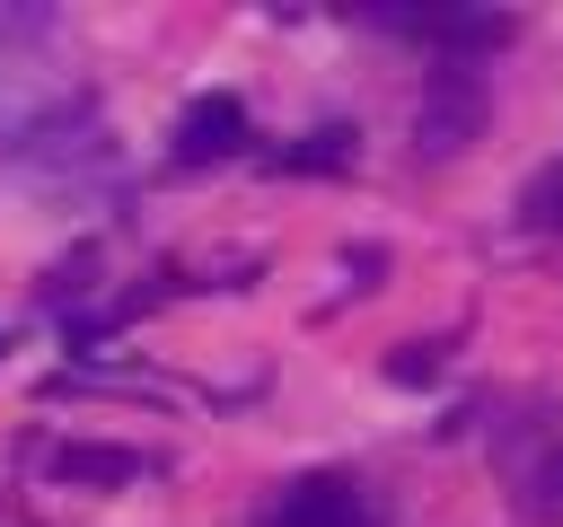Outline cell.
<instances>
[{
  "label": "cell",
  "instance_id": "1",
  "mask_svg": "<svg viewBox=\"0 0 563 527\" xmlns=\"http://www.w3.org/2000/svg\"><path fill=\"white\" fill-rule=\"evenodd\" d=\"M475 132H484V70L475 61H440L422 79V105H413V149L422 158H457Z\"/></svg>",
  "mask_w": 563,
  "mask_h": 527
},
{
  "label": "cell",
  "instance_id": "2",
  "mask_svg": "<svg viewBox=\"0 0 563 527\" xmlns=\"http://www.w3.org/2000/svg\"><path fill=\"white\" fill-rule=\"evenodd\" d=\"M264 527H369V501H361L352 474H299L264 509Z\"/></svg>",
  "mask_w": 563,
  "mask_h": 527
},
{
  "label": "cell",
  "instance_id": "11",
  "mask_svg": "<svg viewBox=\"0 0 563 527\" xmlns=\"http://www.w3.org/2000/svg\"><path fill=\"white\" fill-rule=\"evenodd\" d=\"M0 351H9V334H0Z\"/></svg>",
  "mask_w": 563,
  "mask_h": 527
},
{
  "label": "cell",
  "instance_id": "10",
  "mask_svg": "<svg viewBox=\"0 0 563 527\" xmlns=\"http://www.w3.org/2000/svg\"><path fill=\"white\" fill-rule=\"evenodd\" d=\"M537 509L563 518V448H554V466H545V483H537Z\"/></svg>",
  "mask_w": 563,
  "mask_h": 527
},
{
  "label": "cell",
  "instance_id": "5",
  "mask_svg": "<svg viewBox=\"0 0 563 527\" xmlns=\"http://www.w3.org/2000/svg\"><path fill=\"white\" fill-rule=\"evenodd\" d=\"M44 466H53V483H70V492H114V483H141V474H150V457H141V448H114V439H62Z\"/></svg>",
  "mask_w": 563,
  "mask_h": 527
},
{
  "label": "cell",
  "instance_id": "9",
  "mask_svg": "<svg viewBox=\"0 0 563 527\" xmlns=\"http://www.w3.org/2000/svg\"><path fill=\"white\" fill-rule=\"evenodd\" d=\"M35 35H53L44 9H0V44H35Z\"/></svg>",
  "mask_w": 563,
  "mask_h": 527
},
{
  "label": "cell",
  "instance_id": "3",
  "mask_svg": "<svg viewBox=\"0 0 563 527\" xmlns=\"http://www.w3.org/2000/svg\"><path fill=\"white\" fill-rule=\"evenodd\" d=\"M238 149H246V105L229 88H211L176 114V167H211V158H238Z\"/></svg>",
  "mask_w": 563,
  "mask_h": 527
},
{
  "label": "cell",
  "instance_id": "8",
  "mask_svg": "<svg viewBox=\"0 0 563 527\" xmlns=\"http://www.w3.org/2000/svg\"><path fill=\"white\" fill-rule=\"evenodd\" d=\"M519 211H528L537 228H563V158H554V167H545V176L519 193Z\"/></svg>",
  "mask_w": 563,
  "mask_h": 527
},
{
  "label": "cell",
  "instance_id": "6",
  "mask_svg": "<svg viewBox=\"0 0 563 527\" xmlns=\"http://www.w3.org/2000/svg\"><path fill=\"white\" fill-rule=\"evenodd\" d=\"M282 176H334V167H352V132L343 123H325V132H299L282 158H273Z\"/></svg>",
  "mask_w": 563,
  "mask_h": 527
},
{
  "label": "cell",
  "instance_id": "7",
  "mask_svg": "<svg viewBox=\"0 0 563 527\" xmlns=\"http://www.w3.org/2000/svg\"><path fill=\"white\" fill-rule=\"evenodd\" d=\"M440 351H449V343H405V351H387V378H396V386H431V378H440Z\"/></svg>",
  "mask_w": 563,
  "mask_h": 527
},
{
  "label": "cell",
  "instance_id": "4",
  "mask_svg": "<svg viewBox=\"0 0 563 527\" xmlns=\"http://www.w3.org/2000/svg\"><path fill=\"white\" fill-rule=\"evenodd\" d=\"M405 35H422V44H440L449 61H475V53H501L510 35H519V18H501V9H422V18H396Z\"/></svg>",
  "mask_w": 563,
  "mask_h": 527
}]
</instances>
